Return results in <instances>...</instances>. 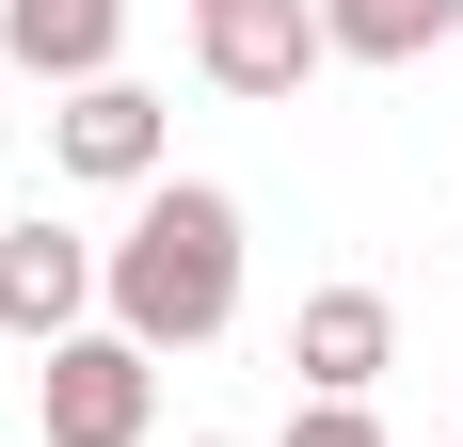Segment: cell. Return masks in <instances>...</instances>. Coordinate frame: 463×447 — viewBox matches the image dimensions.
I'll list each match as a JSON object with an SVG mask.
<instances>
[{"instance_id": "obj_1", "label": "cell", "mask_w": 463, "mask_h": 447, "mask_svg": "<svg viewBox=\"0 0 463 447\" xmlns=\"http://www.w3.org/2000/svg\"><path fill=\"white\" fill-rule=\"evenodd\" d=\"M96 319H112L128 352H208V336L240 319V192L224 176L128 192L112 256H96Z\"/></svg>"}, {"instance_id": "obj_2", "label": "cell", "mask_w": 463, "mask_h": 447, "mask_svg": "<svg viewBox=\"0 0 463 447\" xmlns=\"http://www.w3.org/2000/svg\"><path fill=\"white\" fill-rule=\"evenodd\" d=\"M33 432L48 447H144V432H160V352H128L112 319L64 336V352L33 367Z\"/></svg>"}, {"instance_id": "obj_3", "label": "cell", "mask_w": 463, "mask_h": 447, "mask_svg": "<svg viewBox=\"0 0 463 447\" xmlns=\"http://www.w3.org/2000/svg\"><path fill=\"white\" fill-rule=\"evenodd\" d=\"M192 64H208V96L272 112V96L320 81L335 48H320V0H192Z\"/></svg>"}, {"instance_id": "obj_4", "label": "cell", "mask_w": 463, "mask_h": 447, "mask_svg": "<svg viewBox=\"0 0 463 447\" xmlns=\"http://www.w3.org/2000/svg\"><path fill=\"white\" fill-rule=\"evenodd\" d=\"M48 176H80V192H160V176H176V96L80 81L64 112H48Z\"/></svg>"}, {"instance_id": "obj_5", "label": "cell", "mask_w": 463, "mask_h": 447, "mask_svg": "<svg viewBox=\"0 0 463 447\" xmlns=\"http://www.w3.org/2000/svg\"><path fill=\"white\" fill-rule=\"evenodd\" d=\"M96 256L112 240H80V224H0V336L16 352H64V336H96Z\"/></svg>"}, {"instance_id": "obj_6", "label": "cell", "mask_w": 463, "mask_h": 447, "mask_svg": "<svg viewBox=\"0 0 463 447\" xmlns=\"http://www.w3.org/2000/svg\"><path fill=\"white\" fill-rule=\"evenodd\" d=\"M383 367H400V304L383 288H304L288 304V384L304 400H368Z\"/></svg>"}, {"instance_id": "obj_7", "label": "cell", "mask_w": 463, "mask_h": 447, "mask_svg": "<svg viewBox=\"0 0 463 447\" xmlns=\"http://www.w3.org/2000/svg\"><path fill=\"white\" fill-rule=\"evenodd\" d=\"M0 64L48 81V96L128 81V0H0Z\"/></svg>"}, {"instance_id": "obj_8", "label": "cell", "mask_w": 463, "mask_h": 447, "mask_svg": "<svg viewBox=\"0 0 463 447\" xmlns=\"http://www.w3.org/2000/svg\"><path fill=\"white\" fill-rule=\"evenodd\" d=\"M320 48L335 64H431V48H463V0H320Z\"/></svg>"}, {"instance_id": "obj_9", "label": "cell", "mask_w": 463, "mask_h": 447, "mask_svg": "<svg viewBox=\"0 0 463 447\" xmlns=\"http://www.w3.org/2000/svg\"><path fill=\"white\" fill-rule=\"evenodd\" d=\"M272 447H383V415H368V400H288Z\"/></svg>"}, {"instance_id": "obj_10", "label": "cell", "mask_w": 463, "mask_h": 447, "mask_svg": "<svg viewBox=\"0 0 463 447\" xmlns=\"http://www.w3.org/2000/svg\"><path fill=\"white\" fill-rule=\"evenodd\" d=\"M192 447H240V432H192Z\"/></svg>"}]
</instances>
